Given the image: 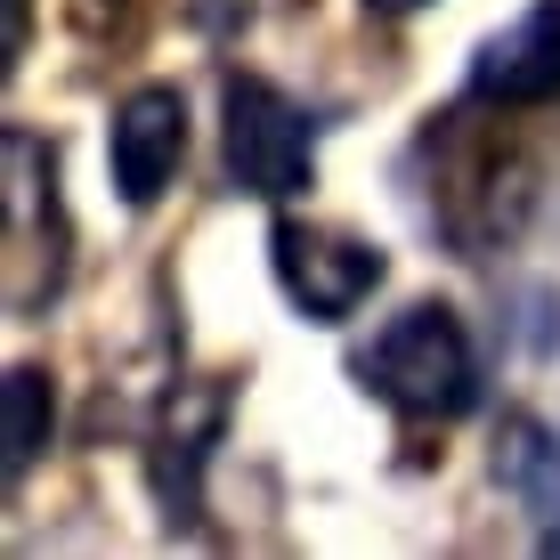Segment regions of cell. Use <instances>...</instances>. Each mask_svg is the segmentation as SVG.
<instances>
[{
	"mask_svg": "<svg viewBox=\"0 0 560 560\" xmlns=\"http://www.w3.org/2000/svg\"><path fill=\"white\" fill-rule=\"evenodd\" d=\"M479 106H552L560 98V0H528L512 25H495L471 57Z\"/></svg>",
	"mask_w": 560,
	"mask_h": 560,
	"instance_id": "52a82bcc",
	"label": "cell"
},
{
	"mask_svg": "<svg viewBox=\"0 0 560 560\" xmlns=\"http://www.w3.org/2000/svg\"><path fill=\"white\" fill-rule=\"evenodd\" d=\"M25 33H33V9H25V0H9V57H25Z\"/></svg>",
	"mask_w": 560,
	"mask_h": 560,
	"instance_id": "30bf717a",
	"label": "cell"
},
{
	"mask_svg": "<svg viewBox=\"0 0 560 560\" xmlns=\"http://www.w3.org/2000/svg\"><path fill=\"white\" fill-rule=\"evenodd\" d=\"M187 163V98L171 82H147L114 106V130H106V171H114V196L130 211L163 203V187L179 179Z\"/></svg>",
	"mask_w": 560,
	"mask_h": 560,
	"instance_id": "8992f818",
	"label": "cell"
},
{
	"mask_svg": "<svg viewBox=\"0 0 560 560\" xmlns=\"http://www.w3.org/2000/svg\"><path fill=\"white\" fill-rule=\"evenodd\" d=\"M495 479H504V488H512L536 520H552V512H560V447H552L545 422L512 415L504 431H495Z\"/></svg>",
	"mask_w": 560,
	"mask_h": 560,
	"instance_id": "ba28073f",
	"label": "cell"
},
{
	"mask_svg": "<svg viewBox=\"0 0 560 560\" xmlns=\"http://www.w3.org/2000/svg\"><path fill=\"white\" fill-rule=\"evenodd\" d=\"M268 260H277L284 301H293L308 325L358 317V308L382 293V277H390L382 244H358V236H341V228H317V220H277L268 228Z\"/></svg>",
	"mask_w": 560,
	"mask_h": 560,
	"instance_id": "5b68a950",
	"label": "cell"
},
{
	"mask_svg": "<svg viewBox=\"0 0 560 560\" xmlns=\"http://www.w3.org/2000/svg\"><path fill=\"white\" fill-rule=\"evenodd\" d=\"M365 9H374V16H415L422 0H365Z\"/></svg>",
	"mask_w": 560,
	"mask_h": 560,
	"instance_id": "8fae6325",
	"label": "cell"
},
{
	"mask_svg": "<svg viewBox=\"0 0 560 560\" xmlns=\"http://www.w3.org/2000/svg\"><path fill=\"white\" fill-rule=\"evenodd\" d=\"M358 382L407 422H455L479 398V358L447 301H415L374 334V350L358 358Z\"/></svg>",
	"mask_w": 560,
	"mask_h": 560,
	"instance_id": "7a4b0ae2",
	"label": "cell"
},
{
	"mask_svg": "<svg viewBox=\"0 0 560 560\" xmlns=\"http://www.w3.org/2000/svg\"><path fill=\"white\" fill-rule=\"evenodd\" d=\"M0 268H9V317L57 301L66 284V211H57V147L9 122L0 139Z\"/></svg>",
	"mask_w": 560,
	"mask_h": 560,
	"instance_id": "3957f363",
	"label": "cell"
},
{
	"mask_svg": "<svg viewBox=\"0 0 560 560\" xmlns=\"http://www.w3.org/2000/svg\"><path fill=\"white\" fill-rule=\"evenodd\" d=\"M9 479H25L49 447V422H57V398H49V374L42 365H9Z\"/></svg>",
	"mask_w": 560,
	"mask_h": 560,
	"instance_id": "9c48e42d",
	"label": "cell"
},
{
	"mask_svg": "<svg viewBox=\"0 0 560 560\" xmlns=\"http://www.w3.org/2000/svg\"><path fill=\"white\" fill-rule=\"evenodd\" d=\"M220 154H228V179L236 196L260 203H293L308 179H317V122L284 98L277 82L260 73H228V98H220Z\"/></svg>",
	"mask_w": 560,
	"mask_h": 560,
	"instance_id": "277c9868",
	"label": "cell"
},
{
	"mask_svg": "<svg viewBox=\"0 0 560 560\" xmlns=\"http://www.w3.org/2000/svg\"><path fill=\"white\" fill-rule=\"evenodd\" d=\"M439 179H431V228L455 244L463 260H488L528 228L536 203V163L520 154V139H504L495 122H471V114H431Z\"/></svg>",
	"mask_w": 560,
	"mask_h": 560,
	"instance_id": "6da1fadb",
	"label": "cell"
}]
</instances>
